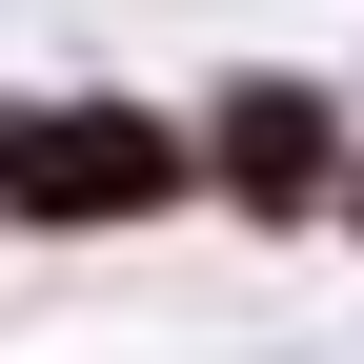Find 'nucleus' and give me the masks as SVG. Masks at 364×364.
Listing matches in <instances>:
<instances>
[{
  "label": "nucleus",
  "instance_id": "nucleus-1",
  "mask_svg": "<svg viewBox=\"0 0 364 364\" xmlns=\"http://www.w3.org/2000/svg\"><path fill=\"white\" fill-rule=\"evenodd\" d=\"M203 223V142L142 81H0V243H162Z\"/></svg>",
  "mask_w": 364,
  "mask_h": 364
},
{
  "label": "nucleus",
  "instance_id": "nucleus-2",
  "mask_svg": "<svg viewBox=\"0 0 364 364\" xmlns=\"http://www.w3.org/2000/svg\"><path fill=\"white\" fill-rule=\"evenodd\" d=\"M182 142H203V223L324 243L344 162H364V102H344V61H223V81H182Z\"/></svg>",
  "mask_w": 364,
  "mask_h": 364
},
{
  "label": "nucleus",
  "instance_id": "nucleus-3",
  "mask_svg": "<svg viewBox=\"0 0 364 364\" xmlns=\"http://www.w3.org/2000/svg\"><path fill=\"white\" fill-rule=\"evenodd\" d=\"M324 243H344V263H364V162H344V223H324Z\"/></svg>",
  "mask_w": 364,
  "mask_h": 364
},
{
  "label": "nucleus",
  "instance_id": "nucleus-4",
  "mask_svg": "<svg viewBox=\"0 0 364 364\" xmlns=\"http://www.w3.org/2000/svg\"><path fill=\"white\" fill-rule=\"evenodd\" d=\"M344 102H364V61H344Z\"/></svg>",
  "mask_w": 364,
  "mask_h": 364
}]
</instances>
